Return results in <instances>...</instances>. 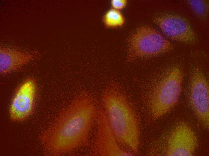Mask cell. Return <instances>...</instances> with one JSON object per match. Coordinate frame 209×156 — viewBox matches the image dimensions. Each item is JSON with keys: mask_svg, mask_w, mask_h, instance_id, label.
Here are the masks:
<instances>
[{"mask_svg": "<svg viewBox=\"0 0 209 156\" xmlns=\"http://www.w3.org/2000/svg\"><path fill=\"white\" fill-rule=\"evenodd\" d=\"M98 111L95 101L88 94L84 92L79 95L41 136L47 154L60 155L83 146L88 140Z\"/></svg>", "mask_w": 209, "mask_h": 156, "instance_id": "obj_1", "label": "cell"}, {"mask_svg": "<svg viewBox=\"0 0 209 156\" xmlns=\"http://www.w3.org/2000/svg\"><path fill=\"white\" fill-rule=\"evenodd\" d=\"M103 110L117 142L138 152L140 130L138 118L125 97L113 87L106 90L102 97Z\"/></svg>", "mask_w": 209, "mask_h": 156, "instance_id": "obj_2", "label": "cell"}, {"mask_svg": "<svg viewBox=\"0 0 209 156\" xmlns=\"http://www.w3.org/2000/svg\"><path fill=\"white\" fill-rule=\"evenodd\" d=\"M183 78L181 68L173 66L164 73L150 89L147 107L150 119L161 118L176 104L181 92Z\"/></svg>", "mask_w": 209, "mask_h": 156, "instance_id": "obj_3", "label": "cell"}, {"mask_svg": "<svg viewBox=\"0 0 209 156\" xmlns=\"http://www.w3.org/2000/svg\"><path fill=\"white\" fill-rule=\"evenodd\" d=\"M198 146L197 135L184 122H179L154 143L149 154L157 156H192Z\"/></svg>", "mask_w": 209, "mask_h": 156, "instance_id": "obj_4", "label": "cell"}, {"mask_svg": "<svg viewBox=\"0 0 209 156\" xmlns=\"http://www.w3.org/2000/svg\"><path fill=\"white\" fill-rule=\"evenodd\" d=\"M128 58H147L168 52L173 44L160 33L147 26L139 27L129 41Z\"/></svg>", "mask_w": 209, "mask_h": 156, "instance_id": "obj_5", "label": "cell"}, {"mask_svg": "<svg viewBox=\"0 0 209 156\" xmlns=\"http://www.w3.org/2000/svg\"><path fill=\"white\" fill-rule=\"evenodd\" d=\"M189 97L191 108L197 118L206 129L209 127V87L201 71L195 68L190 78Z\"/></svg>", "mask_w": 209, "mask_h": 156, "instance_id": "obj_6", "label": "cell"}, {"mask_svg": "<svg viewBox=\"0 0 209 156\" xmlns=\"http://www.w3.org/2000/svg\"><path fill=\"white\" fill-rule=\"evenodd\" d=\"M96 119V132L91 148L92 155H135L133 153L126 151L120 147L110 126L103 110H98Z\"/></svg>", "mask_w": 209, "mask_h": 156, "instance_id": "obj_7", "label": "cell"}, {"mask_svg": "<svg viewBox=\"0 0 209 156\" xmlns=\"http://www.w3.org/2000/svg\"><path fill=\"white\" fill-rule=\"evenodd\" d=\"M37 87L34 79L29 78L17 88L9 108L10 118L14 122H21L28 118L35 107Z\"/></svg>", "mask_w": 209, "mask_h": 156, "instance_id": "obj_8", "label": "cell"}, {"mask_svg": "<svg viewBox=\"0 0 209 156\" xmlns=\"http://www.w3.org/2000/svg\"><path fill=\"white\" fill-rule=\"evenodd\" d=\"M154 21L163 33L171 40L189 45L195 44L197 42L195 34L190 25L180 16L163 13L155 17Z\"/></svg>", "mask_w": 209, "mask_h": 156, "instance_id": "obj_9", "label": "cell"}, {"mask_svg": "<svg viewBox=\"0 0 209 156\" xmlns=\"http://www.w3.org/2000/svg\"><path fill=\"white\" fill-rule=\"evenodd\" d=\"M32 58L29 54L17 50L3 47L0 50V73L4 75L20 68Z\"/></svg>", "mask_w": 209, "mask_h": 156, "instance_id": "obj_10", "label": "cell"}, {"mask_svg": "<svg viewBox=\"0 0 209 156\" xmlns=\"http://www.w3.org/2000/svg\"><path fill=\"white\" fill-rule=\"evenodd\" d=\"M102 21L107 27L114 28L123 26L125 23V19L119 10L112 8L104 15Z\"/></svg>", "mask_w": 209, "mask_h": 156, "instance_id": "obj_11", "label": "cell"}, {"mask_svg": "<svg viewBox=\"0 0 209 156\" xmlns=\"http://www.w3.org/2000/svg\"><path fill=\"white\" fill-rule=\"evenodd\" d=\"M189 4L194 12L199 17L205 18L207 15L208 5L207 2L204 0H189Z\"/></svg>", "mask_w": 209, "mask_h": 156, "instance_id": "obj_12", "label": "cell"}, {"mask_svg": "<svg viewBox=\"0 0 209 156\" xmlns=\"http://www.w3.org/2000/svg\"><path fill=\"white\" fill-rule=\"evenodd\" d=\"M127 2L126 0H112L111 4L113 8L119 10L125 8Z\"/></svg>", "mask_w": 209, "mask_h": 156, "instance_id": "obj_13", "label": "cell"}]
</instances>
